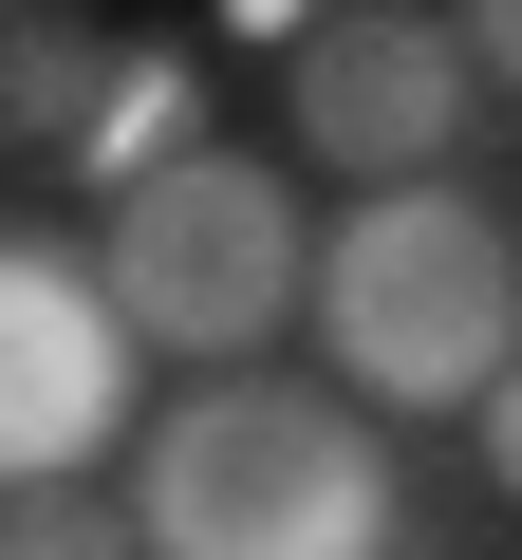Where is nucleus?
<instances>
[{
  "mask_svg": "<svg viewBox=\"0 0 522 560\" xmlns=\"http://www.w3.org/2000/svg\"><path fill=\"white\" fill-rule=\"evenodd\" d=\"M131 523H150V560H411L392 430L355 393H281V374L168 393L131 448Z\"/></svg>",
  "mask_w": 522,
  "mask_h": 560,
  "instance_id": "nucleus-1",
  "label": "nucleus"
},
{
  "mask_svg": "<svg viewBox=\"0 0 522 560\" xmlns=\"http://www.w3.org/2000/svg\"><path fill=\"white\" fill-rule=\"evenodd\" d=\"M318 355L373 430L485 411L522 374V224L448 168V187H355V224L318 243Z\"/></svg>",
  "mask_w": 522,
  "mask_h": 560,
  "instance_id": "nucleus-2",
  "label": "nucleus"
},
{
  "mask_svg": "<svg viewBox=\"0 0 522 560\" xmlns=\"http://www.w3.org/2000/svg\"><path fill=\"white\" fill-rule=\"evenodd\" d=\"M94 280H112V318H131L150 355H187V374H261V337L318 318V224H299V187L261 168V150H187V168L112 187Z\"/></svg>",
  "mask_w": 522,
  "mask_h": 560,
  "instance_id": "nucleus-3",
  "label": "nucleus"
},
{
  "mask_svg": "<svg viewBox=\"0 0 522 560\" xmlns=\"http://www.w3.org/2000/svg\"><path fill=\"white\" fill-rule=\"evenodd\" d=\"M485 113V57L466 20H429V0H336V20H299V150L355 168V187H448Z\"/></svg>",
  "mask_w": 522,
  "mask_h": 560,
  "instance_id": "nucleus-4",
  "label": "nucleus"
},
{
  "mask_svg": "<svg viewBox=\"0 0 522 560\" xmlns=\"http://www.w3.org/2000/svg\"><path fill=\"white\" fill-rule=\"evenodd\" d=\"M131 374H150V337L112 318V280L0 224V504L94 486V448L131 430Z\"/></svg>",
  "mask_w": 522,
  "mask_h": 560,
  "instance_id": "nucleus-5",
  "label": "nucleus"
},
{
  "mask_svg": "<svg viewBox=\"0 0 522 560\" xmlns=\"http://www.w3.org/2000/svg\"><path fill=\"white\" fill-rule=\"evenodd\" d=\"M94 113H112V75H94V38H75V20H20V38H0V131L94 150Z\"/></svg>",
  "mask_w": 522,
  "mask_h": 560,
  "instance_id": "nucleus-6",
  "label": "nucleus"
},
{
  "mask_svg": "<svg viewBox=\"0 0 522 560\" xmlns=\"http://www.w3.org/2000/svg\"><path fill=\"white\" fill-rule=\"evenodd\" d=\"M187 150H205V94H187V57H112L94 168H112V187H150V168H187Z\"/></svg>",
  "mask_w": 522,
  "mask_h": 560,
  "instance_id": "nucleus-7",
  "label": "nucleus"
},
{
  "mask_svg": "<svg viewBox=\"0 0 522 560\" xmlns=\"http://www.w3.org/2000/svg\"><path fill=\"white\" fill-rule=\"evenodd\" d=\"M0 560H150V523H131V486H20Z\"/></svg>",
  "mask_w": 522,
  "mask_h": 560,
  "instance_id": "nucleus-8",
  "label": "nucleus"
},
{
  "mask_svg": "<svg viewBox=\"0 0 522 560\" xmlns=\"http://www.w3.org/2000/svg\"><path fill=\"white\" fill-rule=\"evenodd\" d=\"M448 20H466V57H485V94L522 113V0H448Z\"/></svg>",
  "mask_w": 522,
  "mask_h": 560,
  "instance_id": "nucleus-9",
  "label": "nucleus"
},
{
  "mask_svg": "<svg viewBox=\"0 0 522 560\" xmlns=\"http://www.w3.org/2000/svg\"><path fill=\"white\" fill-rule=\"evenodd\" d=\"M466 430H485V486H503V504H522V374H503V393H485V411H466Z\"/></svg>",
  "mask_w": 522,
  "mask_h": 560,
  "instance_id": "nucleus-10",
  "label": "nucleus"
}]
</instances>
